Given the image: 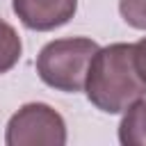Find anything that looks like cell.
Listing matches in <instances>:
<instances>
[{
    "mask_svg": "<svg viewBox=\"0 0 146 146\" xmlns=\"http://www.w3.org/2000/svg\"><path fill=\"white\" fill-rule=\"evenodd\" d=\"M84 91L100 112L119 114L146 96V82L137 71L135 43H112L98 48L89 62Z\"/></svg>",
    "mask_w": 146,
    "mask_h": 146,
    "instance_id": "1",
    "label": "cell"
},
{
    "mask_svg": "<svg viewBox=\"0 0 146 146\" xmlns=\"http://www.w3.org/2000/svg\"><path fill=\"white\" fill-rule=\"evenodd\" d=\"M96 50L98 43L87 36L55 39L41 48L36 57V73L48 87L57 91H82L89 62L96 55Z\"/></svg>",
    "mask_w": 146,
    "mask_h": 146,
    "instance_id": "2",
    "label": "cell"
},
{
    "mask_svg": "<svg viewBox=\"0 0 146 146\" xmlns=\"http://www.w3.org/2000/svg\"><path fill=\"white\" fill-rule=\"evenodd\" d=\"M7 146H64L66 123L46 103L23 105L7 123Z\"/></svg>",
    "mask_w": 146,
    "mask_h": 146,
    "instance_id": "3",
    "label": "cell"
},
{
    "mask_svg": "<svg viewBox=\"0 0 146 146\" xmlns=\"http://www.w3.org/2000/svg\"><path fill=\"white\" fill-rule=\"evenodd\" d=\"M78 9V0H14V14L27 30L48 32L66 25Z\"/></svg>",
    "mask_w": 146,
    "mask_h": 146,
    "instance_id": "4",
    "label": "cell"
},
{
    "mask_svg": "<svg viewBox=\"0 0 146 146\" xmlns=\"http://www.w3.org/2000/svg\"><path fill=\"white\" fill-rule=\"evenodd\" d=\"M119 141L123 146H146V100L132 103L119 125Z\"/></svg>",
    "mask_w": 146,
    "mask_h": 146,
    "instance_id": "5",
    "label": "cell"
},
{
    "mask_svg": "<svg viewBox=\"0 0 146 146\" xmlns=\"http://www.w3.org/2000/svg\"><path fill=\"white\" fill-rule=\"evenodd\" d=\"M21 50H23V43L18 32L9 23L0 21V75L16 66V62L21 59Z\"/></svg>",
    "mask_w": 146,
    "mask_h": 146,
    "instance_id": "6",
    "label": "cell"
},
{
    "mask_svg": "<svg viewBox=\"0 0 146 146\" xmlns=\"http://www.w3.org/2000/svg\"><path fill=\"white\" fill-rule=\"evenodd\" d=\"M119 11L130 27L146 30V0H119Z\"/></svg>",
    "mask_w": 146,
    "mask_h": 146,
    "instance_id": "7",
    "label": "cell"
},
{
    "mask_svg": "<svg viewBox=\"0 0 146 146\" xmlns=\"http://www.w3.org/2000/svg\"><path fill=\"white\" fill-rule=\"evenodd\" d=\"M135 62H137V71H139V75H141L144 82H146V36L139 39V41L135 43Z\"/></svg>",
    "mask_w": 146,
    "mask_h": 146,
    "instance_id": "8",
    "label": "cell"
}]
</instances>
